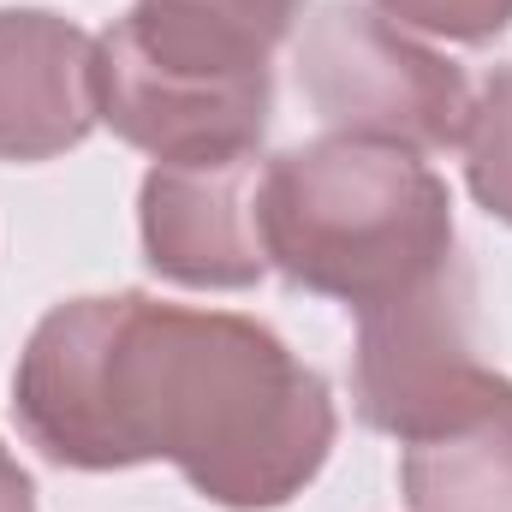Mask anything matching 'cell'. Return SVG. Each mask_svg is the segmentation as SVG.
Returning <instances> with one entry per match:
<instances>
[{
	"instance_id": "52a82bcc",
	"label": "cell",
	"mask_w": 512,
	"mask_h": 512,
	"mask_svg": "<svg viewBox=\"0 0 512 512\" xmlns=\"http://www.w3.org/2000/svg\"><path fill=\"white\" fill-rule=\"evenodd\" d=\"M102 126V42L60 12H0V161H48Z\"/></svg>"
},
{
	"instance_id": "30bf717a",
	"label": "cell",
	"mask_w": 512,
	"mask_h": 512,
	"mask_svg": "<svg viewBox=\"0 0 512 512\" xmlns=\"http://www.w3.org/2000/svg\"><path fill=\"white\" fill-rule=\"evenodd\" d=\"M143 12L185 24V30H209L227 42H251L262 54H274V42L292 30L298 0H137Z\"/></svg>"
},
{
	"instance_id": "277c9868",
	"label": "cell",
	"mask_w": 512,
	"mask_h": 512,
	"mask_svg": "<svg viewBox=\"0 0 512 512\" xmlns=\"http://www.w3.org/2000/svg\"><path fill=\"white\" fill-rule=\"evenodd\" d=\"M298 90L340 137L411 155L453 149L471 120L465 72L370 6H322L298 30Z\"/></svg>"
},
{
	"instance_id": "7a4b0ae2",
	"label": "cell",
	"mask_w": 512,
	"mask_h": 512,
	"mask_svg": "<svg viewBox=\"0 0 512 512\" xmlns=\"http://www.w3.org/2000/svg\"><path fill=\"white\" fill-rule=\"evenodd\" d=\"M262 256L292 286L376 310L453 262L447 185L393 143L316 137L256 173Z\"/></svg>"
},
{
	"instance_id": "6da1fadb",
	"label": "cell",
	"mask_w": 512,
	"mask_h": 512,
	"mask_svg": "<svg viewBox=\"0 0 512 512\" xmlns=\"http://www.w3.org/2000/svg\"><path fill=\"white\" fill-rule=\"evenodd\" d=\"M18 429L72 471L167 459L203 501L268 512L334 447V399L280 334L149 292L48 310L12 376Z\"/></svg>"
},
{
	"instance_id": "8992f818",
	"label": "cell",
	"mask_w": 512,
	"mask_h": 512,
	"mask_svg": "<svg viewBox=\"0 0 512 512\" xmlns=\"http://www.w3.org/2000/svg\"><path fill=\"white\" fill-rule=\"evenodd\" d=\"M256 173L262 155L245 161H185L143 179V251L149 268L179 286L233 292L268 274L262 221H256Z\"/></svg>"
},
{
	"instance_id": "7c38bea8",
	"label": "cell",
	"mask_w": 512,
	"mask_h": 512,
	"mask_svg": "<svg viewBox=\"0 0 512 512\" xmlns=\"http://www.w3.org/2000/svg\"><path fill=\"white\" fill-rule=\"evenodd\" d=\"M0 512H36V489L6 447H0Z\"/></svg>"
},
{
	"instance_id": "8fae6325",
	"label": "cell",
	"mask_w": 512,
	"mask_h": 512,
	"mask_svg": "<svg viewBox=\"0 0 512 512\" xmlns=\"http://www.w3.org/2000/svg\"><path fill=\"white\" fill-rule=\"evenodd\" d=\"M399 30L447 36V42H489L512 24V0H376Z\"/></svg>"
},
{
	"instance_id": "3957f363",
	"label": "cell",
	"mask_w": 512,
	"mask_h": 512,
	"mask_svg": "<svg viewBox=\"0 0 512 512\" xmlns=\"http://www.w3.org/2000/svg\"><path fill=\"white\" fill-rule=\"evenodd\" d=\"M102 42V120L131 149L185 161H245L262 149L274 72L251 42L167 24L143 6L96 36Z\"/></svg>"
},
{
	"instance_id": "ba28073f",
	"label": "cell",
	"mask_w": 512,
	"mask_h": 512,
	"mask_svg": "<svg viewBox=\"0 0 512 512\" xmlns=\"http://www.w3.org/2000/svg\"><path fill=\"white\" fill-rule=\"evenodd\" d=\"M411 512H512V382L489 376L471 405L405 441Z\"/></svg>"
},
{
	"instance_id": "5b68a950",
	"label": "cell",
	"mask_w": 512,
	"mask_h": 512,
	"mask_svg": "<svg viewBox=\"0 0 512 512\" xmlns=\"http://www.w3.org/2000/svg\"><path fill=\"white\" fill-rule=\"evenodd\" d=\"M489 376L495 370L477 358V286L459 256L423 286L358 310L352 399L370 429L417 441L471 405Z\"/></svg>"
},
{
	"instance_id": "9c48e42d",
	"label": "cell",
	"mask_w": 512,
	"mask_h": 512,
	"mask_svg": "<svg viewBox=\"0 0 512 512\" xmlns=\"http://www.w3.org/2000/svg\"><path fill=\"white\" fill-rule=\"evenodd\" d=\"M465 179H471V197L512 227V66L489 72L483 96L471 102V120H465Z\"/></svg>"
}]
</instances>
